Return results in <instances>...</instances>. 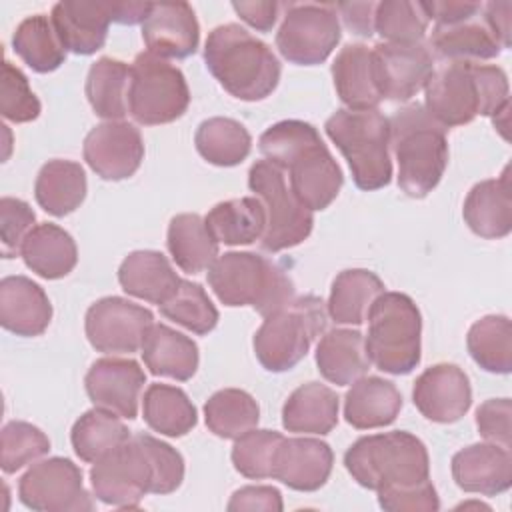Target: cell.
Returning <instances> with one entry per match:
<instances>
[{"instance_id":"680465c9","label":"cell","mask_w":512,"mask_h":512,"mask_svg":"<svg viewBox=\"0 0 512 512\" xmlns=\"http://www.w3.org/2000/svg\"><path fill=\"white\" fill-rule=\"evenodd\" d=\"M510 12H512V2L482 4V16L504 48L510 46Z\"/></svg>"},{"instance_id":"7402d4cb","label":"cell","mask_w":512,"mask_h":512,"mask_svg":"<svg viewBox=\"0 0 512 512\" xmlns=\"http://www.w3.org/2000/svg\"><path fill=\"white\" fill-rule=\"evenodd\" d=\"M114 2L60 0L52 6L50 20L62 46L74 54H94L108 38Z\"/></svg>"},{"instance_id":"cb8c5ba5","label":"cell","mask_w":512,"mask_h":512,"mask_svg":"<svg viewBox=\"0 0 512 512\" xmlns=\"http://www.w3.org/2000/svg\"><path fill=\"white\" fill-rule=\"evenodd\" d=\"M52 320V304L40 284L28 276H6L0 282V324L16 336H40Z\"/></svg>"},{"instance_id":"83f0119b","label":"cell","mask_w":512,"mask_h":512,"mask_svg":"<svg viewBox=\"0 0 512 512\" xmlns=\"http://www.w3.org/2000/svg\"><path fill=\"white\" fill-rule=\"evenodd\" d=\"M118 282L126 294L162 306L176 294L182 278L162 252L136 250L122 260Z\"/></svg>"},{"instance_id":"f35d334b","label":"cell","mask_w":512,"mask_h":512,"mask_svg":"<svg viewBox=\"0 0 512 512\" xmlns=\"http://www.w3.org/2000/svg\"><path fill=\"white\" fill-rule=\"evenodd\" d=\"M128 84L130 66L116 58L96 60L86 76V98L96 116L122 120L128 114Z\"/></svg>"},{"instance_id":"94428289","label":"cell","mask_w":512,"mask_h":512,"mask_svg":"<svg viewBox=\"0 0 512 512\" xmlns=\"http://www.w3.org/2000/svg\"><path fill=\"white\" fill-rule=\"evenodd\" d=\"M508 112H510V102L504 104L496 114H492V122L500 130V134L504 138H508V132H506V128H508Z\"/></svg>"},{"instance_id":"44dd1931","label":"cell","mask_w":512,"mask_h":512,"mask_svg":"<svg viewBox=\"0 0 512 512\" xmlns=\"http://www.w3.org/2000/svg\"><path fill=\"white\" fill-rule=\"evenodd\" d=\"M332 464L334 454L326 442L308 436L282 438L274 454L270 478L298 492H314L330 478Z\"/></svg>"},{"instance_id":"1f68e13d","label":"cell","mask_w":512,"mask_h":512,"mask_svg":"<svg viewBox=\"0 0 512 512\" xmlns=\"http://www.w3.org/2000/svg\"><path fill=\"white\" fill-rule=\"evenodd\" d=\"M20 256L40 278L58 280L74 270L78 262V248L64 228L52 222H42L26 236Z\"/></svg>"},{"instance_id":"7a4b0ae2","label":"cell","mask_w":512,"mask_h":512,"mask_svg":"<svg viewBox=\"0 0 512 512\" xmlns=\"http://www.w3.org/2000/svg\"><path fill=\"white\" fill-rule=\"evenodd\" d=\"M258 148L268 162L288 170L290 190L308 210H324L336 200L344 176L312 124L280 120L262 132Z\"/></svg>"},{"instance_id":"60d3db41","label":"cell","mask_w":512,"mask_h":512,"mask_svg":"<svg viewBox=\"0 0 512 512\" xmlns=\"http://www.w3.org/2000/svg\"><path fill=\"white\" fill-rule=\"evenodd\" d=\"M194 144L206 162L214 166H236L248 158L252 136L238 120L214 116L200 122Z\"/></svg>"},{"instance_id":"5bb4252c","label":"cell","mask_w":512,"mask_h":512,"mask_svg":"<svg viewBox=\"0 0 512 512\" xmlns=\"http://www.w3.org/2000/svg\"><path fill=\"white\" fill-rule=\"evenodd\" d=\"M20 502L36 512H82L94 502L84 488L82 470L62 456L36 462L18 482Z\"/></svg>"},{"instance_id":"74e56055","label":"cell","mask_w":512,"mask_h":512,"mask_svg":"<svg viewBox=\"0 0 512 512\" xmlns=\"http://www.w3.org/2000/svg\"><path fill=\"white\" fill-rule=\"evenodd\" d=\"M144 422L154 430L170 438L188 434L196 422L198 412L188 394L170 384H150L142 398Z\"/></svg>"},{"instance_id":"9c48e42d","label":"cell","mask_w":512,"mask_h":512,"mask_svg":"<svg viewBox=\"0 0 512 512\" xmlns=\"http://www.w3.org/2000/svg\"><path fill=\"white\" fill-rule=\"evenodd\" d=\"M364 338L370 364L394 376L410 374L420 364V310L408 294L382 292L368 316Z\"/></svg>"},{"instance_id":"e0dca14e","label":"cell","mask_w":512,"mask_h":512,"mask_svg":"<svg viewBox=\"0 0 512 512\" xmlns=\"http://www.w3.org/2000/svg\"><path fill=\"white\" fill-rule=\"evenodd\" d=\"M382 98L406 102L416 96L434 72V56L422 42H380L372 48Z\"/></svg>"},{"instance_id":"8992f818","label":"cell","mask_w":512,"mask_h":512,"mask_svg":"<svg viewBox=\"0 0 512 512\" xmlns=\"http://www.w3.org/2000/svg\"><path fill=\"white\" fill-rule=\"evenodd\" d=\"M344 466L360 486L376 492L430 480V458L424 442L404 430L358 438L346 450Z\"/></svg>"},{"instance_id":"3957f363","label":"cell","mask_w":512,"mask_h":512,"mask_svg":"<svg viewBox=\"0 0 512 512\" xmlns=\"http://www.w3.org/2000/svg\"><path fill=\"white\" fill-rule=\"evenodd\" d=\"M424 110L446 130L492 116L510 102L506 72L496 64L448 62L424 86Z\"/></svg>"},{"instance_id":"816d5d0a","label":"cell","mask_w":512,"mask_h":512,"mask_svg":"<svg viewBox=\"0 0 512 512\" xmlns=\"http://www.w3.org/2000/svg\"><path fill=\"white\" fill-rule=\"evenodd\" d=\"M376 494L380 508L386 512H436L440 508L436 488L430 480L408 488L378 490Z\"/></svg>"},{"instance_id":"8fae6325","label":"cell","mask_w":512,"mask_h":512,"mask_svg":"<svg viewBox=\"0 0 512 512\" xmlns=\"http://www.w3.org/2000/svg\"><path fill=\"white\" fill-rule=\"evenodd\" d=\"M190 104V90L180 68L150 52H140L130 66L128 114L144 126L178 120Z\"/></svg>"},{"instance_id":"ab89813d","label":"cell","mask_w":512,"mask_h":512,"mask_svg":"<svg viewBox=\"0 0 512 512\" xmlns=\"http://www.w3.org/2000/svg\"><path fill=\"white\" fill-rule=\"evenodd\" d=\"M130 436V430L118 414L94 406L74 422L70 442L82 462L94 464L110 450L124 444Z\"/></svg>"},{"instance_id":"f546056e","label":"cell","mask_w":512,"mask_h":512,"mask_svg":"<svg viewBox=\"0 0 512 512\" xmlns=\"http://www.w3.org/2000/svg\"><path fill=\"white\" fill-rule=\"evenodd\" d=\"M402 410V394L394 382L380 376H362L344 396V418L358 430L388 426Z\"/></svg>"},{"instance_id":"11a10c76","label":"cell","mask_w":512,"mask_h":512,"mask_svg":"<svg viewBox=\"0 0 512 512\" xmlns=\"http://www.w3.org/2000/svg\"><path fill=\"white\" fill-rule=\"evenodd\" d=\"M338 18L344 20V26L362 38H370L374 34V12L376 2H340L334 4Z\"/></svg>"},{"instance_id":"9a60e30c","label":"cell","mask_w":512,"mask_h":512,"mask_svg":"<svg viewBox=\"0 0 512 512\" xmlns=\"http://www.w3.org/2000/svg\"><path fill=\"white\" fill-rule=\"evenodd\" d=\"M154 324V314L120 296L96 300L84 320L90 346L104 354H134L142 348L148 328Z\"/></svg>"},{"instance_id":"6da1fadb","label":"cell","mask_w":512,"mask_h":512,"mask_svg":"<svg viewBox=\"0 0 512 512\" xmlns=\"http://www.w3.org/2000/svg\"><path fill=\"white\" fill-rule=\"evenodd\" d=\"M182 480V454L144 432L132 434L90 468L94 496L116 508H138L146 494H170Z\"/></svg>"},{"instance_id":"836d02e7","label":"cell","mask_w":512,"mask_h":512,"mask_svg":"<svg viewBox=\"0 0 512 512\" xmlns=\"http://www.w3.org/2000/svg\"><path fill=\"white\" fill-rule=\"evenodd\" d=\"M384 292V282L378 274L366 268H348L342 270L330 288V296L326 302L328 316L336 324L360 326L374 300Z\"/></svg>"},{"instance_id":"e575fe53","label":"cell","mask_w":512,"mask_h":512,"mask_svg":"<svg viewBox=\"0 0 512 512\" xmlns=\"http://www.w3.org/2000/svg\"><path fill=\"white\" fill-rule=\"evenodd\" d=\"M86 172L72 160H48L34 182V196L38 206L62 218L74 212L86 198Z\"/></svg>"},{"instance_id":"277c9868","label":"cell","mask_w":512,"mask_h":512,"mask_svg":"<svg viewBox=\"0 0 512 512\" xmlns=\"http://www.w3.org/2000/svg\"><path fill=\"white\" fill-rule=\"evenodd\" d=\"M204 62L228 94L246 102L268 98L282 72L272 48L234 22L216 26L208 34Z\"/></svg>"},{"instance_id":"ffe728a7","label":"cell","mask_w":512,"mask_h":512,"mask_svg":"<svg viewBox=\"0 0 512 512\" xmlns=\"http://www.w3.org/2000/svg\"><path fill=\"white\" fill-rule=\"evenodd\" d=\"M142 38L158 58H188L198 50L200 26L188 2H150L142 22Z\"/></svg>"},{"instance_id":"bcb514c9","label":"cell","mask_w":512,"mask_h":512,"mask_svg":"<svg viewBox=\"0 0 512 512\" xmlns=\"http://www.w3.org/2000/svg\"><path fill=\"white\" fill-rule=\"evenodd\" d=\"M162 316L194 334H208L218 324V310L198 282L182 280L176 294L160 306Z\"/></svg>"},{"instance_id":"5b68a950","label":"cell","mask_w":512,"mask_h":512,"mask_svg":"<svg viewBox=\"0 0 512 512\" xmlns=\"http://www.w3.org/2000/svg\"><path fill=\"white\" fill-rule=\"evenodd\" d=\"M388 122L390 146L398 162V186L410 198L428 196L448 166L446 128L418 102L402 106Z\"/></svg>"},{"instance_id":"7bdbcfd3","label":"cell","mask_w":512,"mask_h":512,"mask_svg":"<svg viewBox=\"0 0 512 512\" xmlns=\"http://www.w3.org/2000/svg\"><path fill=\"white\" fill-rule=\"evenodd\" d=\"M472 360L492 374L512 370V324L504 314H488L476 320L466 336Z\"/></svg>"},{"instance_id":"91938a15","label":"cell","mask_w":512,"mask_h":512,"mask_svg":"<svg viewBox=\"0 0 512 512\" xmlns=\"http://www.w3.org/2000/svg\"><path fill=\"white\" fill-rule=\"evenodd\" d=\"M112 10H114L112 22L132 26V24L144 22V18L150 10V2H114Z\"/></svg>"},{"instance_id":"4dcf8cb0","label":"cell","mask_w":512,"mask_h":512,"mask_svg":"<svg viewBox=\"0 0 512 512\" xmlns=\"http://www.w3.org/2000/svg\"><path fill=\"white\" fill-rule=\"evenodd\" d=\"M316 366L322 378L336 386H348L366 376L370 358L362 332L352 328L324 332L316 346Z\"/></svg>"},{"instance_id":"ba28073f","label":"cell","mask_w":512,"mask_h":512,"mask_svg":"<svg viewBox=\"0 0 512 512\" xmlns=\"http://www.w3.org/2000/svg\"><path fill=\"white\" fill-rule=\"evenodd\" d=\"M324 130L346 158L360 190H380L390 184V122L378 108L336 110Z\"/></svg>"},{"instance_id":"7dc6e473","label":"cell","mask_w":512,"mask_h":512,"mask_svg":"<svg viewBox=\"0 0 512 512\" xmlns=\"http://www.w3.org/2000/svg\"><path fill=\"white\" fill-rule=\"evenodd\" d=\"M48 450V436L30 422L12 420L0 432V466L6 474H14L40 460Z\"/></svg>"},{"instance_id":"f6af8a7d","label":"cell","mask_w":512,"mask_h":512,"mask_svg":"<svg viewBox=\"0 0 512 512\" xmlns=\"http://www.w3.org/2000/svg\"><path fill=\"white\" fill-rule=\"evenodd\" d=\"M428 14L424 2L410 0H384L376 2L374 32L384 42L392 44H416L422 42L428 30Z\"/></svg>"},{"instance_id":"db71d44e","label":"cell","mask_w":512,"mask_h":512,"mask_svg":"<svg viewBox=\"0 0 512 512\" xmlns=\"http://www.w3.org/2000/svg\"><path fill=\"white\" fill-rule=\"evenodd\" d=\"M226 508L230 512H236V510L280 512L284 504H282L280 490L274 486H244L232 494Z\"/></svg>"},{"instance_id":"4fadbf2b","label":"cell","mask_w":512,"mask_h":512,"mask_svg":"<svg viewBox=\"0 0 512 512\" xmlns=\"http://www.w3.org/2000/svg\"><path fill=\"white\" fill-rule=\"evenodd\" d=\"M340 36L334 4L288 2L276 32V48L292 64L314 66L332 54Z\"/></svg>"},{"instance_id":"f907efd6","label":"cell","mask_w":512,"mask_h":512,"mask_svg":"<svg viewBox=\"0 0 512 512\" xmlns=\"http://www.w3.org/2000/svg\"><path fill=\"white\" fill-rule=\"evenodd\" d=\"M34 220L36 214L28 202L12 196H4L0 200V244L4 258L20 254L26 236L34 228Z\"/></svg>"},{"instance_id":"6f0895ef","label":"cell","mask_w":512,"mask_h":512,"mask_svg":"<svg viewBox=\"0 0 512 512\" xmlns=\"http://www.w3.org/2000/svg\"><path fill=\"white\" fill-rule=\"evenodd\" d=\"M426 14L436 24H452L470 16H476L482 10L480 2H454V0H442V2H424Z\"/></svg>"},{"instance_id":"603a6c76","label":"cell","mask_w":512,"mask_h":512,"mask_svg":"<svg viewBox=\"0 0 512 512\" xmlns=\"http://www.w3.org/2000/svg\"><path fill=\"white\" fill-rule=\"evenodd\" d=\"M452 478L464 492L496 496L512 486V456L492 442L470 444L452 456Z\"/></svg>"},{"instance_id":"c3c4849f","label":"cell","mask_w":512,"mask_h":512,"mask_svg":"<svg viewBox=\"0 0 512 512\" xmlns=\"http://www.w3.org/2000/svg\"><path fill=\"white\" fill-rule=\"evenodd\" d=\"M282 434L266 428H252L238 436L232 446L234 468L252 480H262L272 476L274 454L282 442Z\"/></svg>"},{"instance_id":"d6986e66","label":"cell","mask_w":512,"mask_h":512,"mask_svg":"<svg viewBox=\"0 0 512 512\" xmlns=\"http://www.w3.org/2000/svg\"><path fill=\"white\" fill-rule=\"evenodd\" d=\"M412 400L426 420L438 424L458 422L472 406L470 378L456 364H434L416 378Z\"/></svg>"},{"instance_id":"484cf974","label":"cell","mask_w":512,"mask_h":512,"mask_svg":"<svg viewBox=\"0 0 512 512\" xmlns=\"http://www.w3.org/2000/svg\"><path fill=\"white\" fill-rule=\"evenodd\" d=\"M332 80L338 98L348 110H374L384 100L378 86L372 48L346 44L332 62Z\"/></svg>"},{"instance_id":"7c38bea8","label":"cell","mask_w":512,"mask_h":512,"mask_svg":"<svg viewBox=\"0 0 512 512\" xmlns=\"http://www.w3.org/2000/svg\"><path fill=\"white\" fill-rule=\"evenodd\" d=\"M248 186L266 212V228L260 238L266 252L298 246L310 236L314 214L294 196L276 164L268 160L254 162L248 172Z\"/></svg>"},{"instance_id":"f5cc1de1","label":"cell","mask_w":512,"mask_h":512,"mask_svg":"<svg viewBox=\"0 0 512 512\" xmlns=\"http://www.w3.org/2000/svg\"><path fill=\"white\" fill-rule=\"evenodd\" d=\"M512 402L510 398H490L482 402L476 410V426L484 440L498 444L510 450L512 432H510Z\"/></svg>"},{"instance_id":"4316f807","label":"cell","mask_w":512,"mask_h":512,"mask_svg":"<svg viewBox=\"0 0 512 512\" xmlns=\"http://www.w3.org/2000/svg\"><path fill=\"white\" fill-rule=\"evenodd\" d=\"M480 14L482 10L476 16L452 24H434L428 40L430 52L448 62H480L496 58L504 46Z\"/></svg>"},{"instance_id":"681fc988","label":"cell","mask_w":512,"mask_h":512,"mask_svg":"<svg viewBox=\"0 0 512 512\" xmlns=\"http://www.w3.org/2000/svg\"><path fill=\"white\" fill-rule=\"evenodd\" d=\"M0 114L16 124L32 122L40 116V100L32 92L24 72L10 60L2 62Z\"/></svg>"},{"instance_id":"d6a6232c","label":"cell","mask_w":512,"mask_h":512,"mask_svg":"<svg viewBox=\"0 0 512 512\" xmlns=\"http://www.w3.org/2000/svg\"><path fill=\"white\" fill-rule=\"evenodd\" d=\"M338 394L320 382L298 386L282 406V426L296 434H328L338 424Z\"/></svg>"},{"instance_id":"ee69618b","label":"cell","mask_w":512,"mask_h":512,"mask_svg":"<svg viewBox=\"0 0 512 512\" xmlns=\"http://www.w3.org/2000/svg\"><path fill=\"white\" fill-rule=\"evenodd\" d=\"M204 420L212 434L236 440L258 426L260 408L252 394L240 388H224L214 392L204 404Z\"/></svg>"},{"instance_id":"ac0fdd59","label":"cell","mask_w":512,"mask_h":512,"mask_svg":"<svg viewBox=\"0 0 512 512\" xmlns=\"http://www.w3.org/2000/svg\"><path fill=\"white\" fill-rule=\"evenodd\" d=\"M144 384L146 374L132 358H98L84 378L86 394L92 404L126 420H134L138 416Z\"/></svg>"},{"instance_id":"2e32d148","label":"cell","mask_w":512,"mask_h":512,"mask_svg":"<svg viewBox=\"0 0 512 512\" xmlns=\"http://www.w3.org/2000/svg\"><path fill=\"white\" fill-rule=\"evenodd\" d=\"M84 160L104 180L130 178L144 160L140 130L124 120L94 126L84 138Z\"/></svg>"},{"instance_id":"d590c367","label":"cell","mask_w":512,"mask_h":512,"mask_svg":"<svg viewBox=\"0 0 512 512\" xmlns=\"http://www.w3.org/2000/svg\"><path fill=\"white\" fill-rule=\"evenodd\" d=\"M166 246L176 266L188 274L208 270L218 258V242L200 214H176L168 224Z\"/></svg>"},{"instance_id":"9f6ffc18","label":"cell","mask_w":512,"mask_h":512,"mask_svg":"<svg viewBox=\"0 0 512 512\" xmlns=\"http://www.w3.org/2000/svg\"><path fill=\"white\" fill-rule=\"evenodd\" d=\"M234 12L258 32H268L278 20V12L282 4L266 0V2H232Z\"/></svg>"},{"instance_id":"52a82bcc","label":"cell","mask_w":512,"mask_h":512,"mask_svg":"<svg viewBox=\"0 0 512 512\" xmlns=\"http://www.w3.org/2000/svg\"><path fill=\"white\" fill-rule=\"evenodd\" d=\"M208 284L224 306H252L268 316L288 304L294 294L290 276L256 252H226L208 268Z\"/></svg>"},{"instance_id":"30bf717a","label":"cell","mask_w":512,"mask_h":512,"mask_svg":"<svg viewBox=\"0 0 512 512\" xmlns=\"http://www.w3.org/2000/svg\"><path fill=\"white\" fill-rule=\"evenodd\" d=\"M326 302L314 294L294 296L276 312L264 316L252 346L258 362L268 372L292 370L326 332Z\"/></svg>"},{"instance_id":"d4e9b609","label":"cell","mask_w":512,"mask_h":512,"mask_svg":"<svg viewBox=\"0 0 512 512\" xmlns=\"http://www.w3.org/2000/svg\"><path fill=\"white\" fill-rule=\"evenodd\" d=\"M468 228L488 240L504 238L512 230V188L510 166L498 178L482 180L474 184L464 200L462 208Z\"/></svg>"},{"instance_id":"8d00e7d4","label":"cell","mask_w":512,"mask_h":512,"mask_svg":"<svg viewBox=\"0 0 512 512\" xmlns=\"http://www.w3.org/2000/svg\"><path fill=\"white\" fill-rule=\"evenodd\" d=\"M204 222L218 244L240 246L262 238L266 228V212L256 196H244L218 202L206 214Z\"/></svg>"},{"instance_id":"b9f144b4","label":"cell","mask_w":512,"mask_h":512,"mask_svg":"<svg viewBox=\"0 0 512 512\" xmlns=\"http://www.w3.org/2000/svg\"><path fill=\"white\" fill-rule=\"evenodd\" d=\"M12 46L22 62L40 74L60 68L66 60V48L44 14L24 18L12 34Z\"/></svg>"},{"instance_id":"f1b7e54d","label":"cell","mask_w":512,"mask_h":512,"mask_svg":"<svg viewBox=\"0 0 512 512\" xmlns=\"http://www.w3.org/2000/svg\"><path fill=\"white\" fill-rule=\"evenodd\" d=\"M140 350L146 368L154 376H166L178 382H186L198 370L200 354L196 342L166 324L154 322L148 328Z\"/></svg>"}]
</instances>
